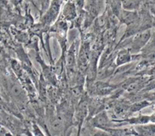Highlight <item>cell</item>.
I'll return each instance as SVG.
<instances>
[{"mask_svg":"<svg viewBox=\"0 0 155 136\" xmlns=\"http://www.w3.org/2000/svg\"><path fill=\"white\" fill-rule=\"evenodd\" d=\"M61 1V0H51L45 13L41 18V22L45 26H50L55 22L58 15H60Z\"/></svg>","mask_w":155,"mask_h":136,"instance_id":"6da1fadb","label":"cell"},{"mask_svg":"<svg viewBox=\"0 0 155 136\" xmlns=\"http://www.w3.org/2000/svg\"><path fill=\"white\" fill-rule=\"evenodd\" d=\"M151 37V33L149 29L141 31L136 34L130 43V47L129 48L130 52L137 53L138 51H141L142 48L146 46Z\"/></svg>","mask_w":155,"mask_h":136,"instance_id":"7a4b0ae2","label":"cell"},{"mask_svg":"<svg viewBox=\"0 0 155 136\" xmlns=\"http://www.w3.org/2000/svg\"><path fill=\"white\" fill-rule=\"evenodd\" d=\"M77 10H78V8H77L76 3L74 2L71 1V0H68L62 8L61 16V17L66 21H74L77 18V15H78Z\"/></svg>","mask_w":155,"mask_h":136,"instance_id":"3957f363","label":"cell"},{"mask_svg":"<svg viewBox=\"0 0 155 136\" xmlns=\"http://www.w3.org/2000/svg\"><path fill=\"white\" fill-rule=\"evenodd\" d=\"M77 107L78 108H77V112H76V117H77V120L78 121V122L81 124L82 122L84 120L86 114H87L88 106L86 100H82L81 102L79 104Z\"/></svg>","mask_w":155,"mask_h":136,"instance_id":"277c9868","label":"cell"},{"mask_svg":"<svg viewBox=\"0 0 155 136\" xmlns=\"http://www.w3.org/2000/svg\"><path fill=\"white\" fill-rule=\"evenodd\" d=\"M120 2L124 10L137 11L142 4V0H120Z\"/></svg>","mask_w":155,"mask_h":136,"instance_id":"5b68a950","label":"cell"},{"mask_svg":"<svg viewBox=\"0 0 155 136\" xmlns=\"http://www.w3.org/2000/svg\"><path fill=\"white\" fill-rule=\"evenodd\" d=\"M130 51L129 49H124L120 51L117 57V64L122 65L127 63L131 60V55H130Z\"/></svg>","mask_w":155,"mask_h":136,"instance_id":"8992f818","label":"cell"},{"mask_svg":"<svg viewBox=\"0 0 155 136\" xmlns=\"http://www.w3.org/2000/svg\"><path fill=\"white\" fill-rule=\"evenodd\" d=\"M149 42H151V47H155V31L153 33V35H151V37L150 39Z\"/></svg>","mask_w":155,"mask_h":136,"instance_id":"52a82bcc","label":"cell"},{"mask_svg":"<svg viewBox=\"0 0 155 136\" xmlns=\"http://www.w3.org/2000/svg\"><path fill=\"white\" fill-rule=\"evenodd\" d=\"M151 10H152V11L155 14V4H153L152 8H151Z\"/></svg>","mask_w":155,"mask_h":136,"instance_id":"ba28073f","label":"cell"}]
</instances>
